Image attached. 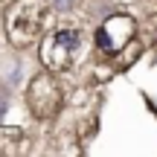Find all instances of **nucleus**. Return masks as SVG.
<instances>
[{
	"instance_id": "nucleus-3",
	"label": "nucleus",
	"mask_w": 157,
	"mask_h": 157,
	"mask_svg": "<svg viewBox=\"0 0 157 157\" xmlns=\"http://www.w3.org/2000/svg\"><path fill=\"white\" fill-rule=\"evenodd\" d=\"M134 32H137L134 17L111 15V17H105V21L99 23V29H96V47H99L105 56H117V52H122L125 47H131Z\"/></svg>"
},
{
	"instance_id": "nucleus-4",
	"label": "nucleus",
	"mask_w": 157,
	"mask_h": 157,
	"mask_svg": "<svg viewBox=\"0 0 157 157\" xmlns=\"http://www.w3.org/2000/svg\"><path fill=\"white\" fill-rule=\"evenodd\" d=\"M26 105L32 108V113L41 117V119L52 117V113L58 111V105H61V90H58V84L52 82L50 73H38L32 82H29Z\"/></svg>"
},
{
	"instance_id": "nucleus-2",
	"label": "nucleus",
	"mask_w": 157,
	"mask_h": 157,
	"mask_svg": "<svg viewBox=\"0 0 157 157\" xmlns=\"http://www.w3.org/2000/svg\"><path fill=\"white\" fill-rule=\"evenodd\" d=\"M78 38L76 29H56L44 38L41 44V61H44L47 70H70L76 52H78Z\"/></svg>"
},
{
	"instance_id": "nucleus-1",
	"label": "nucleus",
	"mask_w": 157,
	"mask_h": 157,
	"mask_svg": "<svg viewBox=\"0 0 157 157\" xmlns=\"http://www.w3.org/2000/svg\"><path fill=\"white\" fill-rule=\"evenodd\" d=\"M44 15L47 9L38 0H15L6 12V35L15 47H26L29 41L38 38L44 29Z\"/></svg>"
},
{
	"instance_id": "nucleus-5",
	"label": "nucleus",
	"mask_w": 157,
	"mask_h": 157,
	"mask_svg": "<svg viewBox=\"0 0 157 157\" xmlns=\"http://www.w3.org/2000/svg\"><path fill=\"white\" fill-rule=\"evenodd\" d=\"M50 6H52V9H58V12H67L70 6H73V0H50Z\"/></svg>"
}]
</instances>
